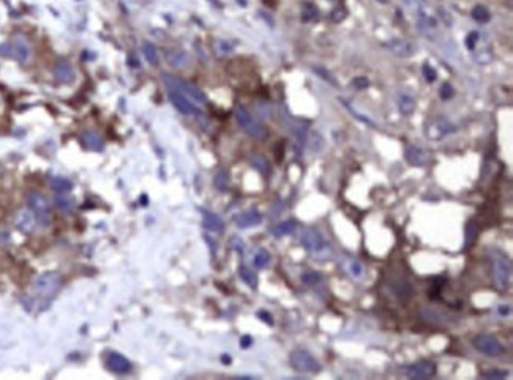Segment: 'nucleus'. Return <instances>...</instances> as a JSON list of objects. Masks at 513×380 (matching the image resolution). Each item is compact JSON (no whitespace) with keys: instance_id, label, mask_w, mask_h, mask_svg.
Returning a JSON list of instances; mask_svg holds the SVG:
<instances>
[{"instance_id":"17","label":"nucleus","mask_w":513,"mask_h":380,"mask_svg":"<svg viewBox=\"0 0 513 380\" xmlns=\"http://www.w3.org/2000/svg\"><path fill=\"white\" fill-rule=\"evenodd\" d=\"M16 224H18V227L22 229L24 232H30L35 226V215L29 210H22L16 218Z\"/></svg>"},{"instance_id":"44","label":"nucleus","mask_w":513,"mask_h":380,"mask_svg":"<svg viewBox=\"0 0 513 380\" xmlns=\"http://www.w3.org/2000/svg\"><path fill=\"white\" fill-rule=\"evenodd\" d=\"M501 312L504 314V312H509V309L507 308H501Z\"/></svg>"},{"instance_id":"30","label":"nucleus","mask_w":513,"mask_h":380,"mask_svg":"<svg viewBox=\"0 0 513 380\" xmlns=\"http://www.w3.org/2000/svg\"><path fill=\"white\" fill-rule=\"evenodd\" d=\"M472 17L478 22H486V21H490V13L485 6H476V8L472 10Z\"/></svg>"},{"instance_id":"22","label":"nucleus","mask_w":513,"mask_h":380,"mask_svg":"<svg viewBox=\"0 0 513 380\" xmlns=\"http://www.w3.org/2000/svg\"><path fill=\"white\" fill-rule=\"evenodd\" d=\"M398 106H400V111L404 115H411L415 111V100L412 96L403 93L398 96Z\"/></svg>"},{"instance_id":"32","label":"nucleus","mask_w":513,"mask_h":380,"mask_svg":"<svg viewBox=\"0 0 513 380\" xmlns=\"http://www.w3.org/2000/svg\"><path fill=\"white\" fill-rule=\"evenodd\" d=\"M507 376H509L507 371H499V369H490V371L482 372V377H485V379H495V380L505 379Z\"/></svg>"},{"instance_id":"36","label":"nucleus","mask_w":513,"mask_h":380,"mask_svg":"<svg viewBox=\"0 0 513 380\" xmlns=\"http://www.w3.org/2000/svg\"><path fill=\"white\" fill-rule=\"evenodd\" d=\"M453 93H455V92H453V88H452V86L449 82L442 84V87H440V98H442V100H450L453 96Z\"/></svg>"},{"instance_id":"10","label":"nucleus","mask_w":513,"mask_h":380,"mask_svg":"<svg viewBox=\"0 0 513 380\" xmlns=\"http://www.w3.org/2000/svg\"><path fill=\"white\" fill-rule=\"evenodd\" d=\"M167 95H169L171 103L179 109L182 114H185V115H196V114H199L198 106L194 104L190 98H186V96L182 92H179V90L167 87Z\"/></svg>"},{"instance_id":"21","label":"nucleus","mask_w":513,"mask_h":380,"mask_svg":"<svg viewBox=\"0 0 513 380\" xmlns=\"http://www.w3.org/2000/svg\"><path fill=\"white\" fill-rule=\"evenodd\" d=\"M15 52H16V57L21 62H25L29 59L30 46H29V43L24 40V38H16V40H15Z\"/></svg>"},{"instance_id":"19","label":"nucleus","mask_w":513,"mask_h":380,"mask_svg":"<svg viewBox=\"0 0 513 380\" xmlns=\"http://www.w3.org/2000/svg\"><path fill=\"white\" fill-rule=\"evenodd\" d=\"M167 62L175 68H185L190 62V57L182 51H171V52H167Z\"/></svg>"},{"instance_id":"25","label":"nucleus","mask_w":513,"mask_h":380,"mask_svg":"<svg viewBox=\"0 0 513 380\" xmlns=\"http://www.w3.org/2000/svg\"><path fill=\"white\" fill-rule=\"evenodd\" d=\"M294 229H295V223L294 221H284V223L276 224V226L272 229V234H274L275 237H284V235L292 234Z\"/></svg>"},{"instance_id":"16","label":"nucleus","mask_w":513,"mask_h":380,"mask_svg":"<svg viewBox=\"0 0 513 380\" xmlns=\"http://www.w3.org/2000/svg\"><path fill=\"white\" fill-rule=\"evenodd\" d=\"M404 156H406L409 164L417 166V167L425 166V163H426V156H425L423 150L419 149V147H415V145H407L406 147Z\"/></svg>"},{"instance_id":"28","label":"nucleus","mask_w":513,"mask_h":380,"mask_svg":"<svg viewBox=\"0 0 513 380\" xmlns=\"http://www.w3.org/2000/svg\"><path fill=\"white\" fill-rule=\"evenodd\" d=\"M142 49H144V55L148 63H152V65H157L158 63V52L157 49H155L153 44L150 43H146L144 46H142Z\"/></svg>"},{"instance_id":"14","label":"nucleus","mask_w":513,"mask_h":380,"mask_svg":"<svg viewBox=\"0 0 513 380\" xmlns=\"http://www.w3.org/2000/svg\"><path fill=\"white\" fill-rule=\"evenodd\" d=\"M385 46L388 48V51H390L392 54L398 55V57H411L414 54V46H412V44L404 41V40H398V38L387 41Z\"/></svg>"},{"instance_id":"43","label":"nucleus","mask_w":513,"mask_h":380,"mask_svg":"<svg viewBox=\"0 0 513 380\" xmlns=\"http://www.w3.org/2000/svg\"><path fill=\"white\" fill-rule=\"evenodd\" d=\"M240 343H242V347H243V349H246V347H250V345H251L253 339H251L250 336H243V338H242V341H240Z\"/></svg>"},{"instance_id":"41","label":"nucleus","mask_w":513,"mask_h":380,"mask_svg":"<svg viewBox=\"0 0 513 380\" xmlns=\"http://www.w3.org/2000/svg\"><path fill=\"white\" fill-rule=\"evenodd\" d=\"M257 315H259V319L265 322V324H269V325L274 324V319H272V315H270L269 312H265V311H259V312H257Z\"/></svg>"},{"instance_id":"15","label":"nucleus","mask_w":513,"mask_h":380,"mask_svg":"<svg viewBox=\"0 0 513 380\" xmlns=\"http://www.w3.org/2000/svg\"><path fill=\"white\" fill-rule=\"evenodd\" d=\"M262 221V215L259 213L257 210H248L245 213L238 215L236 218V223L238 227H251V226H257L259 223Z\"/></svg>"},{"instance_id":"5","label":"nucleus","mask_w":513,"mask_h":380,"mask_svg":"<svg viewBox=\"0 0 513 380\" xmlns=\"http://www.w3.org/2000/svg\"><path fill=\"white\" fill-rule=\"evenodd\" d=\"M289 362L292 364V368L298 372H319L321 371V363L311 355L310 352L303 350V349H297L291 353Z\"/></svg>"},{"instance_id":"20","label":"nucleus","mask_w":513,"mask_h":380,"mask_svg":"<svg viewBox=\"0 0 513 380\" xmlns=\"http://www.w3.org/2000/svg\"><path fill=\"white\" fill-rule=\"evenodd\" d=\"M478 232H480V226L477 224V221L471 220L469 223L466 224V248H471L474 243H476L477 237H478Z\"/></svg>"},{"instance_id":"45","label":"nucleus","mask_w":513,"mask_h":380,"mask_svg":"<svg viewBox=\"0 0 513 380\" xmlns=\"http://www.w3.org/2000/svg\"><path fill=\"white\" fill-rule=\"evenodd\" d=\"M379 2H384V3H385V2H388V0H379Z\"/></svg>"},{"instance_id":"9","label":"nucleus","mask_w":513,"mask_h":380,"mask_svg":"<svg viewBox=\"0 0 513 380\" xmlns=\"http://www.w3.org/2000/svg\"><path fill=\"white\" fill-rule=\"evenodd\" d=\"M302 244L314 256L321 254L327 249V242L324 240V237L313 227H308L302 232Z\"/></svg>"},{"instance_id":"40","label":"nucleus","mask_w":513,"mask_h":380,"mask_svg":"<svg viewBox=\"0 0 513 380\" xmlns=\"http://www.w3.org/2000/svg\"><path fill=\"white\" fill-rule=\"evenodd\" d=\"M477 38H478V35L476 34V32L471 34L469 36H467V40H466V46L469 49H474V46H476V43H477Z\"/></svg>"},{"instance_id":"27","label":"nucleus","mask_w":513,"mask_h":380,"mask_svg":"<svg viewBox=\"0 0 513 380\" xmlns=\"http://www.w3.org/2000/svg\"><path fill=\"white\" fill-rule=\"evenodd\" d=\"M238 273H240V278H242L250 287H256V286H257V278H256V275L253 273L251 268H248V267L243 265V267H240Z\"/></svg>"},{"instance_id":"42","label":"nucleus","mask_w":513,"mask_h":380,"mask_svg":"<svg viewBox=\"0 0 513 380\" xmlns=\"http://www.w3.org/2000/svg\"><path fill=\"white\" fill-rule=\"evenodd\" d=\"M57 205H58V207H60V208H63V210H70L71 208V204H70V201H67V199H62V197H57Z\"/></svg>"},{"instance_id":"33","label":"nucleus","mask_w":513,"mask_h":380,"mask_svg":"<svg viewBox=\"0 0 513 380\" xmlns=\"http://www.w3.org/2000/svg\"><path fill=\"white\" fill-rule=\"evenodd\" d=\"M421 315H423V317L428 320V322H433V324H440V322H442V319H440V315L436 312V311H434V309H423V311H421Z\"/></svg>"},{"instance_id":"46","label":"nucleus","mask_w":513,"mask_h":380,"mask_svg":"<svg viewBox=\"0 0 513 380\" xmlns=\"http://www.w3.org/2000/svg\"><path fill=\"white\" fill-rule=\"evenodd\" d=\"M0 172H2V169H0Z\"/></svg>"},{"instance_id":"13","label":"nucleus","mask_w":513,"mask_h":380,"mask_svg":"<svg viewBox=\"0 0 513 380\" xmlns=\"http://www.w3.org/2000/svg\"><path fill=\"white\" fill-rule=\"evenodd\" d=\"M108 368L112 372H115V374H127L131 369V363L123 355H120V353L112 352L108 357Z\"/></svg>"},{"instance_id":"29","label":"nucleus","mask_w":513,"mask_h":380,"mask_svg":"<svg viewBox=\"0 0 513 380\" xmlns=\"http://www.w3.org/2000/svg\"><path fill=\"white\" fill-rule=\"evenodd\" d=\"M269 262H270V254H269L265 249H261V251H259V253L255 256V265H256L257 268L267 267Z\"/></svg>"},{"instance_id":"39","label":"nucleus","mask_w":513,"mask_h":380,"mask_svg":"<svg viewBox=\"0 0 513 380\" xmlns=\"http://www.w3.org/2000/svg\"><path fill=\"white\" fill-rule=\"evenodd\" d=\"M350 272H352L354 276H360L362 275V263L357 260H352L350 262Z\"/></svg>"},{"instance_id":"37","label":"nucleus","mask_w":513,"mask_h":380,"mask_svg":"<svg viewBox=\"0 0 513 380\" xmlns=\"http://www.w3.org/2000/svg\"><path fill=\"white\" fill-rule=\"evenodd\" d=\"M423 76H425L426 82H434V81H436V77H438L436 71H434V68L428 65V63L423 67Z\"/></svg>"},{"instance_id":"4","label":"nucleus","mask_w":513,"mask_h":380,"mask_svg":"<svg viewBox=\"0 0 513 380\" xmlns=\"http://www.w3.org/2000/svg\"><path fill=\"white\" fill-rule=\"evenodd\" d=\"M60 284H62L60 276H58L57 273H54V272H48V273H43L40 278L35 281L34 289H35V292L40 295L41 298L51 300L58 292Z\"/></svg>"},{"instance_id":"2","label":"nucleus","mask_w":513,"mask_h":380,"mask_svg":"<svg viewBox=\"0 0 513 380\" xmlns=\"http://www.w3.org/2000/svg\"><path fill=\"white\" fill-rule=\"evenodd\" d=\"M236 119H237V123L240 125V128H242V130L251 138L262 139V138H265V134H267L264 125L255 117V115H251V112L248 111V109H245L243 106L236 109Z\"/></svg>"},{"instance_id":"34","label":"nucleus","mask_w":513,"mask_h":380,"mask_svg":"<svg viewBox=\"0 0 513 380\" xmlns=\"http://www.w3.org/2000/svg\"><path fill=\"white\" fill-rule=\"evenodd\" d=\"M215 186L220 191H224L228 188V175H226V172H220L215 177Z\"/></svg>"},{"instance_id":"23","label":"nucleus","mask_w":513,"mask_h":380,"mask_svg":"<svg viewBox=\"0 0 513 380\" xmlns=\"http://www.w3.org/2000/svg\"><path fill=\"white\" fill-rule=\"evenodd\" d=\"M82 142H84V145L87 147V149H92V150H101V149H103V140H101V138H100L96 133H93V131L84 134Z\"/></svg>"},{"instance_id":"18","label":"nucleus","mask_w":513,"mask_h":380,"mask_svg":"<svg viewBox=\"0 0 513 380\" xmlns=\"http://www.w3.org/2000/svg\"><path fill=\"white\" fill-rule=\"evenodd\" d=\"M204 226H205V229H209L212 232H221L224 229V223L218 215L205 211L204 213Z\"/></svg>"},{"instance_id":"35","label":"nucleus","mask_w":513,"mask_h":380,"mask_svg":"<svg viewBox=\"0 0 513 380\" xmlns=\"http://www.w3.org/2000/svg\"><path fill=\"white\" fill-rule=\"evenodd\" d=\"M404 2L409 6H412V8L417 10V13H423L426 5H428V0H404Z\"/></svg>"},{"instance_id":"8","label":"nucleus","mask_w":513,"mask_h":380,"mask_svg":"<svg viewBox=\"0 0 513 380\" xmlns=\"http://www.w3.org/2000/svg\"><path fill=\"white\" fill-rule=\"evenodd\" d=\"M455 130H457V126L453 125L450 120H447L444 117H438L426 125V136L431 140H440L442 138H445L447 134L455 133Z\"/></svg>"},{"instance_id":"7","label":"nucleus","mask_w":513,"mask_h":380,"mask_svg":"<svg viewBox=\"0 0 513 380\" xmlns=\"http://www.w3.org/2000/svg\"><path fill=\"white\" fill-rule=\"evenodd\" d=\"M472 345L488 357H499L505 352V347L499 343L497 338L491 336V334H477L472 339Z\"/></svg>"},{"instance_id":"31","label":"nucleus","mask_w":513,"mask_h":380,"mask_svg":"<svg viewBox=\"0 0 513 380\" xmlns=\"http://www.w3.org/2000/svg\"><path fill=\"white\" fill-rule=\"evenodd\" d=\"M302 281L308 286H316L321 282V275L316 272H305L302 275Z\"/></svg>"},{"instance_id":"3","label":"nucleus","mask_w":513,"mask_h":380,"mask_svg":"<svg viewBox=\"0 0 513 380\" xmlns=\"http://www.w3.org/2000/svg\"><path fill=\"white\" fill-rule=\"evenodd\" d=\"M165 82H166V86L169 88H175V90H179V92L183 93L186 98H190L196 106L198 104L204 106L207 103V98H205V95L202 93V90H199L196 86H193V84H190V82L177 79V77L169 76V74H165Z\"/></svg>"},{"instance_id":"12","label":"nucleus","mask_w":513,"mask_h":380,"mask_svg":"<svg viewBox=\"0 0 513 380\" xmlns=\"http://www.w3.org/2000/svg\"><path fill=\"white\" fill-rule=\"evenodd\" d=\"M392 291L395 297L401 301H409L414 297V287L406 278H398L392 282Z\"/></svg>"},{"instance_id":"11","label":"nucleus","mask_w":513,"mask_h":380,"mask_svg":"<svg viewBox=\"0 0 513 380\" xmlns=\"http://www.w3.org/2000/svg\"><path fill=\"white\" fill-rule=\"evenodd\" d=\"M406 374L411 379H430L436 374V364L430 360H420V362L407 366Z\"/></svg>"},{"instance_id":"1","label":"nucleus","mask_w":513,"mask_h":380,"mask_svg":"<svg viewBox=\"0 0 513 380\" xmlns=\"http://www.w3.org/2000/svg\"><path fill=\"white\" fill-rule=\"evenodd\" d=\"M493 260V281L499 291H505L512 279V260L504 253H491Z\"/></svg>"},{"instance_id":"38","label":"nucleus","mask_w":513,"mask_h":380,"mask_svg":"<svg viewBox=\"0 0 513 380\" xmlns=\"http://www.w3.org/2000/svg\"><path fill=\"white\" fill-rule=\"evenodd\" d=\"M352 86H354L355 88H359V90L366 88V87H368V79H366V77H363V76L355 77V79L352 81Z\"/></svg>"},{"instance_id":"24","label":"nucleus","mask_w":513,"mask_h":380,"mask_svg":"<svg viewBox=\"0 0 513 380\" xmlns=\"http://www.w3.org/2000/svg\"><path fill=\"white\" fill-rule=\"evenodd\" d=\"M55 76L58 81L67 82L73 77V69H71V67L67 62H60V63H57V67H55Z\"/></svg>"},{"instance_id":"6","label":"nucleus","mask_w":513,"mask_h":380,"mask_svg":"<svg viewBox=\"0 0 513 380\" xmlns=\"http://www.w3.org/2000/svg\"><path fill=\"white\" fill-rule=\"evenodd\" d=\"M27 202H29L32 213H34L35 218L38 220V223H40L41 226H49L51 207H49L46 199H44L41 194H38V192H30V194L27 196Z\"/></svg>"},{"instance_id":"26","label":"nucleus","mask_w":513,"mask_h":380,"mask_svg":"<svg viewBox=\"0 0 513 380\" xmlns=\"http://www.w3.org/2000/svg\"><path fill=\"white\" fill-rule=\"evenodd\" d=\"M51 186H53L54 191H57V192H60V194H63V192H68L73 185H71L70 180L63 178V177H54L53 180H51Z\"/></svg>"}]
</instances>
